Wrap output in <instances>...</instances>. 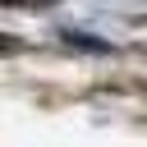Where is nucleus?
<instances>
[{
    "label": "nucleus",
    "instance_id": "f257e3e1",
    "mask_svg": "<svg viewBox=\"0 0 147 147\" xmlns=\"http://www.w3.org/2000/svg\"><path fill=\"white\" fill-rule=\"evenodd\" d=\"M9 46H14V41H0V51H9Z\"/></svg>",
    "mask_w": 147,
    "mask_h": 147
}]
</instances>
